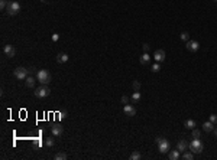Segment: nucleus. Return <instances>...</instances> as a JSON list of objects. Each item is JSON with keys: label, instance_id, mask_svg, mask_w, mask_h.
I'll use <instances>...</instances> for the list:
<instances>
[{"label": "nucleus", "instance_id": "1", "mask_svg": "<svg viewBox=\"0 0 217 160\" xmlns=\"http://www.w3.org/2000/svg\"><path fill=\"white\" fill-rule=\"evenodd\" d=\"M36 79L42 84V85H48L51 81H52V75L49 74L46 69H39L36 72Z\"/></svg>", "mask_w": 217, "mask_h": 160}, {"label": "nucleus", "instance_id": "2", "mask_svg": "<svg viewBox=\"0 0 217 160\" xmlns=\"http://www.w3.org/2000/svg\"><path fill=\"white\" fill-rule=\"evenodd\" d=\"M188 149H190V151H193L194 154H200L204 150V143L200 139H193V141L188 144Z\"/></svg>", "mask_w": 217, "mask_h": 160}, {"label": "nucleus", "instance_id": "3", "mask_svg": "<svg viewBox=\"0 0 217 160\" xmlns=\"http://www.w3.org/2000/svg\"><path fill=\"white\" fill-rule=\"evenodd\" d=\"M155 143L158 144L159 153H162V154L168 153V151H169V149H171V144H169V141H168L166 139H163V137H156V139H155Z\"/></svg>", "mask_w": 217, "mask_h": 160}, {"label": "nucleus", "instance_id": "4", "mask_svg": "<svg viewBox=\"0 0 217 160\" xmlns=\"http://www.w3.org/2000/svg\"><path fill=\"white\" fill-rule=\"evenodd\" d=\"M29 69L28 68H23V66H19V68H16L15 71H13V75H15V78L16 79H19V81H23V79H26L28 76H29Z\"/></svg>", "mask_w": 217, "mask_h": 160}, {"label": "nucleus", "instance_id": "5", "mask_svg": "<svg viewBox=\"0 0 217 160\" xmlns=\"http://www.w3.org/2000/svg\"><path fill=\"white\" fill-rule=\"evenodd\" d=\"M51 95V89L48 88V85H41L39 88L35 89V97L36 98H46Z\"/></svg>", "mask_w": 217, "mask_h": 160}, {"label": "nucleus", "instance_id": "6", "mask_svg": "<svg viewBox=\"0 0 217 160\" xmlns=\"http://www.w3.org/2000/svg\"><path fill=\"white\" fill-rule=\"evenodd\" d=\"M6 12H7L9 16H16L21 12V4L18 1H9V6H7Z\"/></svg>", "mask_w": 217, "mask_h": 160}, {"label": "nucleus", "instance_id": "7", "mask_svg": "<svg viewBox=\"0 0 217 160\" xmlns=\"http://www.w3.org/2000/svg\"><path fill=\"white\" fill-rule=\"evenodd\" d=\"M3 53H4L7 58H13V56L16 55V49H15V46H12V45H4V46H3Z\"/></svg>", "mask_w": 217, "mask_h": 160}, {"label": "nucleus", "instance_id": "8", "mask_svg": "<svg viewBox=\"0 0 217 160\" xmlns=\"http://www.w3.org/2000/svg\"><path fill=\"white\" fill-rule=\"evenodd\" d=\"M123 113H125L128 117H133V116H136V108L132 105V104H125V107H123Z\"/></svg>", "mask_w": 217, "mask_h": 160}, {"label": "nucleus", "instance_id": "9", "mask_svg": "<svg viewBox=\"0 0 217 160\" xmlns=\"http://www.w3.org/2000/svg\"><path fill=\"white\" fill-rule=\"evenodd\" d=\"M165 58H166V53L163 49H158V51H155V55H153V59L156 61V62H163L165 61Z\"/></svg>", "mask_w": 217, "mask_h": 160}, {"label": "nucleus", "instance_id": "10", "mask_svg": "<svg viewBox=\"0 0 217 160\" xmlns=\"http://www.w3.org/2000/svg\"><path fill=\"white\" fill-rule=\"evenodd\" d=\"M187 49L190 52H197L200 49V43L197 42V41H188L187 42Z\"/></svg>", "mask_w": 217, "mask_h": 160}, {"label": "nucleus", "instance_id": "11", "mask_svg": "<svg viewBox=\"0 0 217 160\" xmlns=\"http://www.w3.org/2000/svg\"><path fill=\"white\" fill-rule=\"evenodd\" d=\"M51 131H52V134H54L55 137H59V136H62V133H64V127H62L61 124H54L52 128H51Z\"/></svg>", "mask_w": 217, "mask_h": 160}, {"label": "nucleus", "instance_id": "12", "mask_svg": "<svg viewBox=\"0 0 217 160\" xmlns=\"http://www.w3.org/2000/svg\"><path fill=\"white\" fill-rule=\"evenodd\" d=\"M55 61H56L58 64H65V62L68 61V55L64 52H59L56 56H55Z\"/></svg>", "mask_w": 217, "mask_h": 160}, {"label": "nucleus", "instance_id": "13", "mask_svg": "<svg viewBox=\"0 0 217 160\" xmlns=\"http://www.w3.org/2000/svg\"><path fill=\"white\" fill-rule=\"evenodd\" d=\"M203 130H204L206 133L214 131V123H211L210 120H208V121H204V123H203Z\"/></svg>", "mask_w": 217, "mask_h": 160}, {"label": "nucleus", "instance_id": "14", "mask_svg": "<svg viewBox=\"0 0 217 160\" xmlns=\"http://www.w3.org/2000/svg\"><path fill=\"white\" fill-rule=\"evenodd\" d=\"M177 149L180 150L181 153H184L185 150L188 149V143H187V141H185L184 139H183V140H180V141L177 143Z\"/></svg>", "mask_w": 217, "mask_h": 160}, {"label": "nucleus", "instance_id": "15", "mask_svg": "<svg viewBox=\"0 0 217 160\" xmlns=\"http://www.w3.org/2000/svg\"><path fill=\"white\" fill-rule=\"evenodd\" d=\"M181 151L177 149V150H171L169 151V154H168V157H169V160H178L180 157H181V154H180Z\"/></svg>", "mask_w": 217, "mask_h": 160}, {"label": "nucleus", "instance_id": "16", "mask_svg": "<svg viewBox=\"0 0 217 160\" xmlns=\"http://www.w3.org/2000/svg\"><path fill=\"white\" fill-rule=\"evenodd\" d=\"M25 81H26V87H28V88H33V87H35V82H36L38 79H35L32 75H29Z\"/></svg>", "mask_w": 217, "mask_h": 160}, {"label": "nucleus", "instance_id": "17", "mask_svg": "<svg viewBox=\"0 0 217 160\" xmlns=\"http://www.w3.org/2000/svg\"><path fill=\"white\" fill-rule=\"evenodd\" d=\"M149 61H151V56H149V53H148V52H143V55L141 56V64L142 65H146V64H149Z\"/></svg>", "mask_w": 217, "mask_h": 160}, {"label": "nucleus", "instance_id": "18", "mask_svg": "<svg viewBox=\"0 0 217 160\" xmlns=\"http://www.w3.org/2000/svg\"><path fill=\"white\" fill-rule=\"evenodd\" d=\"M184 127L193 130V128L195 127V121H194V120H185V121H184Z\"/></svg>", "mask_w": 217, "mask_h": 160}, {"label": "nucleus", "instance_id": "19", "mask_svg": "<svg viewBox=\"0 0 217 160\" xmlns=\"http://www.w3.org/2000/svg\"><path fill=\"white\" fill-rule=\"evenodd\" d=\"M183 159H184V160H193V159H194V153H193V151L183 153Z\"/></svg>", "mask_w": 217, "mask_h": 160}, {"label": "nucleus", "instance_id": "20", "mask_svg": "<svg viewBox=\"0 0 217 160\" xmlns=\"http://www.w3.org/2000/svg\"><path fill=\"white\" fill-rule=\"evenodd\" d=\"M139 100H141V92H139V91H135V92L132 94V101H133V103H138Z\"/></svg>", "mask_w": 217, "mask_h": 160}, {"label": "nucleus", "instance_id": "21", "mask_svg": "<svg viewBox=\"0 0 217 160\" xmlns=\"http://www.w3.org/2000/svg\"><path fill=\"white\" fill-rule=\"evenodd\" d=\"M67 157H68V156H67L65 153H56L54 156L55 160H67Z\"/></svg>", "mask_w": 217, "mask_h": 160}, {"label": "nucleus", "instance_id": "22", "mask_svg": "<svg viewBox=\"0 0 217 160\" xmlns=\"http://www.w3.org/2000/svg\"><path fill=\"white\" fill-rule=\"evenodd\" d=\"M54 144H55V139H52V137H49V139L45 140V146H46V147H52Z\"/></svg>", "mask_w": 217, "mask_h": 160}, {"label": "nucleus", "instance_id": "23", "mask_svg": "<svg viewBox=\"0 0 217 160\" xmlns=\"http://www.w3.org/2000/svg\"><path fill=\"white\" fill-rule=\"evenodd\" d=\"M180 38H181V41H185V42H188V41H190V33H188V32H181Z\"/></svg>", "mask_w": 217, "mask_h": 160}, {"label": "nucleus", "instance_id": "24", "mask_svg": "<svg viewBox=\"0 0 217 160\" xmlns=\"http://www.w3.org/2000/svg\"><path fill=\"white\" fill-rule=\"evenodd\" d=\"M142 156H141V153L139 151H133L132 154H130V160H139Z\"/></svg>", "mask_w": 217, "mask_h": 160}, {"label": "nucleus", "instance_id": "25", "mask_svg": "<svg viewBox=\"0 0 217 160\" xmlns=\"http://www.w3.org/2000/svg\"><path fill=\"white\" fill-rule=\"evenodd\" d=\"M7 6H9V1L7 0H0V9L1 10H6Z\"/></svg>", "mask_w": 217, "mask_h": 160}, {"label": "nucleus", "instance_id": "26", "mask_svg": "<svg viewBox=\"0 0 217 160\" xmlns=\"http://www.w3.org/2000/svg\"><path fill=\"white\" fill-rule=\"evenodd\" d=\"M159 69H161V65H159V62H156V64H153L151 66L152 72H159Z\"/></svg>", "mask_w": 217, "mask_h": 160}, {"label": "nucleus", "instance_id": "27", "mask_svg": "<svg viewBox=\"0 0 217 160\" xmlns=\"http://www.w3.org/2000/svg\"><path fill=\"white\" fill-rule=\"evenodd\" d=\"M200 136H201V131L197 128H193V139H200Z\"/></svg>", "mask_w": 217, "mask_h": 160}, {"label": "nucleus", "instance_id": "28", "mask_svg": "<svg viewBox=\"0 0 217 160\" xmlns=\"http://www.w3.org/2000/svg\"><path fill=\"white\" fill-rule=\"evenodd\" d=\"M132 87H133V89H135V91H139V89H141V82L136 79V81H133Z\"/></svg>", "mask_w": 217, "mask_h": 160}, {"label": "nucleus", "instance_id": "29", "mask_svg": "<svg viewBox=\"0 0 217 160\" xmlns=\"http://www.w3.org/2000/svg\"><path fill=\"white\" fill-rule=\"evenodd\" d=\"M149 48H151V46H149L148 43H143V45H142V49H143V52H149Z\"/></svg>", "mask_w": 217, "mask_h": 160}, {"label": "nucleus", "instance_id": "30", "mask_svg": "<svg viewBox=\"0 0 217 160\" xmlns=\"http://www.w3.org/2000/svg\"><path fill=\"white\" fill-rule=\"evenodd\" d=\"M210 121L214 123V124H217V116L216 114H211V116H210Z\"/></svg>", "mask_w": 217, "mask_h": 160}, {"label": "nucleus", "instance_id": "31", "mask_svg": "<svg viewBox=\"0 0 217 160\" xmlns=\"http://www.w3.org/2000/svg\"><path fill=\"white\" fill-rule=\"evenodd\" d=\"M122 103H123V104H128V103H129V97L123 95V97H122Z\"/></svg>", "mask_w": 217, "mask_h": 160}, {"label": "nucleus", "instance_id": "32", "mask_svg": "<svg viewBox=\"0 0 217 160\" xmlns=\"http://www.w3.org/2000/svg\"><path fill=\"white\" fill-rule=\"evenodd\" d=\"M58 39H59V35H58V33H54V35H52V41H54V42H56Z\"/></svg>", "mask_w": 217, "mask_h": 160}, {"label": "nucleus", "instance_id": "33", "mask_svg": "<svg viewBox=\"0 0 217 160\" xmlns=\"http://www.w3.org/2000/svg\"><path fill=\"white\" fill-rule=\"evenodd\" d=\"M214 134H216V139H217V128H214Z\"/></svg>", "mask_w": 217, "mask_h": 160}, {"label": "nucleus", "instance_id": "34", "mask_svg": "<svg viewBox=\"0 0 217 160\" xmlns=\"http://www.w3.org/2000/svg\"><path fill=\"white\" fill-rule=\"evenodd\" d=\"M10 1H16V0H10Z\"/></svg>", "mask_w": 217, "mask_h": 160}, {"label": "nucleus", "instance_id": "35", "mask_svg": "<svg viewBox=\"0 0 217 160\" xmlns=\"http://www.w3.org/2000/svg\"><path fill=\"white\" fill-rule=\"evenodd\" d=\"M213 1H216V3H217V0H213Z\"/></svg>", "mask_w": 217, "mask_h": 160}]
</instances>
